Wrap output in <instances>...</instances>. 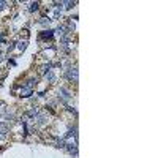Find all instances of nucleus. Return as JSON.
Wrapping results in <instances>:
<instances>
[{
  "label": "nucleus",
  "mask_w": 158,
  "mask_h": 158,
  "mask_svg": "<svg viewBox=\"0 0 158 158\" xmlns=\"http://www.w3.org/2000/svg\"><path fill=\"white\" fill-rule=\"evenodd\" d=\"M60 3H62V6H63L65 11H73L77 6L76 0H60Z\"/></svg>",
  "instance_id": "obj_9"
},
{
  "label": "nucleus",
  "mask_w": 158,
  "mask_h": 158,
  "mask_svg": "<svg viewBox=\"0 0 158 158\" xmlns=\"http://www.w3.org/2000/svg\"><path fill=\"white\" fill-rule=\"evenodd\" d=\"M38 41L56 44V35H54V29H44V30H40V32H38Z\"/></svg>",
  "instance_id": "obj_3"
},
{
  "label": "nucleus",
  "mask_w": 158,
  "mask_h": 158,
  "mask_svg": "<svg viewBox=\"0 0 158 158\" xmlns=\"http://www.w3.org/2000/svg\"><path fill=\"white\" fill-rule=\"evenodd\" d=\"M3 149H5V147H2V146H0V153H2V152H3Z\"/></svg>",
  "instance_id": "obj_14"
},
{
  "label": "nucleus",
  "mask_w": 158,
  "mask_h": 158,
  "mask_svg": "<svg viewBox=\"0 0 158 158\" xmlns=\"http://www.w3.org/2000/svg\"><path fill=\"white\" fill-rule=\"evenodd\" d=\"M60 79H63V81L67 82L68 85H71V87L76 89L77 87V82H79V67H77V62L73 63L71 67L62 70Z\"/></svg>",
  "instance_id": "obj_2"
},
{
  "label": "nucleus",
  "mask_w": 158,
  "mask_h": 158,
  "mask_svg": "<svg viewBox=\"0 0 158 158\" xmlns=\"http://www.w3.org/2000/svg\"><path fill=\"white\" fill-rule=\"evenodd\" d=\"M41 2H29L27 3V13L30 15H38L40 11H41Z\"/></svg>",
  "instance_id": "obj_8"
},
{
  "label": "nucleus",
  "mask_w": 158,
  "mask_h": 158,
  "mask_svg": "<svg viewBox=\"0 0 158 158\" xmlns=\"http://www.w3.org/2000/svg\"><path fill=\"white\" fill-rule=\"evenodd\" d=\"M6 63H8V67H16V65H18V62H16V59H15V57H13V56L6 59Z\"/></svg>",
  "instance_id": "obj_12"
},
{
  "label": "nucleus",
  "mask_w": 158,
  "mask_h": 158,
  "mask_svg": "<svg viewBox=\"0 0 158 158\" xmlns=\"http://www.w3.org/2000/svg\"><path fill=\"white\" fill-rule=\"evenodd\" d=\"M6 59H8V56L5 54V52L0 51V63H2V62H6Z\"/></svg>",
  "instance_id": "obj_13"
},
{
  "label": "nucleus",
  "mask_w": 158,
  "mask_h": 158,
  "mask_svg": "<svg viewBox=\"0 0 158 158\" xmlns=\"http://www.w3.org/2000/svg\"><path fill=\"white\" fill-rule=\"evenodd\" d=\"M54 98L57 100V103L60 106H68V104H73V101L76 100V89H73L68 84H60L56 89V95Z\"/></svg>",
  "instance_id": "obj_1"
},
{
  "label": "nucleus",
  "mask_w": 158,
  "mask_h": 158,
  "mask_svg": "<svg viewBox=\"0 0 158 158\" xmlns=\"http://www.w3.org/2000/svg\"><path fill=\"white\" fill-rule=\"evenodd\" d=\"M0 117H2V115H0Z\"/></svg>",
  "instance_id": "obj_16"
},
{
  "label": "nucleus",
  "mask_w": 158,
  "mask_h": 158,
  "mask_svg": "<svg viewBox=\"0 0 158 158\" xmlns=\"http://www.w3.org/2000/svg\"><path fill=\"white\" fill-rule=\"evenodd\" d=\"M11 138V123L0 122V142H6Z\"/></svg>",
  "instance_id": "obj_5"
},
{
  "label": "nucleus",
  "mask_w": 158,
  "mask_h": 158,
  "mask_svg": "<svg viewBox=\"0 0 158 158\" xmlns=\"http://www.w3.org/2000/svg\"><path fill=\"white\" fill-rule=\"evenodd\" d=\"M0 25H2V22H0Z\"/></svg>",
  "instance_id": "obj_15"
},
{
  "label": "nucleus",
  "mask_w": 158,
  "mask_h": 158,
  "mask_svg": "<svg viewBox=\"0 0 158 158\" xmlns=\"http://www.w3.org/2000/svg\"><path fill=\"white\" fill-rule=\"evenodd\" d=\"M13 5V2H6V0H0V13H3L6 10H10Z\"/></svg>",
  "instance_id": "obj_11"
},
{
  "label": "nucleus",
  "mask_w": 158,
  "mask_h": 158,
  "mask_svg": "<svg viewBox=\"0 0 158 158\" xmlns=\"http://www.w3.org/2000/svg\"><path fill=\"white\" fill-rule=\"evenodd\" d=\"M27 46H29L27 40H16V51L19 52V54H22V52L27 49Z\"/></svg>",
  "instance_id": "obj_10"
},
{
  "label": "nucleus",
  "mask_w": 158,
  "mask_h": 158,
  "mask_svg": "<svg viewBox=\"0 0 158 158\" xmlns=\"http://www.w3.org/2000/svg\"><path fill=\"white\" fill-rule=\"evenodd\" d=\"M35 21V19H33ZM40 27H41V30H44V29H52V19L49 18V16H38V19L35 21Z\"/></svg>",
  "instance_id": "obj_6"
},
{
  "label": "nucleus",
  "mask_w": 158,
  "mask_h": 158,
  "mask_svg": "<svg viewBox=\"0 0 158 158\" xmlns=\"http://www.w3.org/2000/svg\"><path fill=\"white\" fill-rule=\"evenodd\" d=\"M35 95V90L33 89H27V87H21L19 92H18V97L22 98V100H29Z\"/></svg>",
  "instance_id": "obj_7"
},
{
  "label": "nucleus",
  "mask_w": 158,
  "mask_h": 158,
  "mask_svg": "<svg viewBox=\"0 0 158 158\" xmlns=\"http://www.w3.org/2000/svg\"><path fill=\"white\" fill-rule=\"evenodd\" d=\"M41 81H43L44 84H48V85H57L59 81H60V76H59L57 70H49V71L41 77Z\"/></svg>",
  "instance_id": "obj_4"
}]
</instances>
